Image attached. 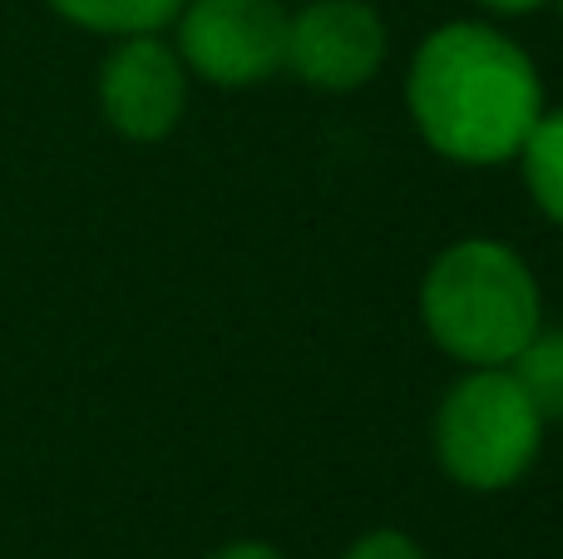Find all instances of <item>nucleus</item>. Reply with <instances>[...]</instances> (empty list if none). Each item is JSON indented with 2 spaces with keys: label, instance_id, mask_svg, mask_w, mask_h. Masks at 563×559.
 Wrapping results in <instances>:
<instances>
[{
  "label": "nucleus",
  "instance_id": "obj_11",
  "mask_svg": "<svg viewBox=\"0 0 563 559\" xmlns=\"http://www.w3.org/2000/svg\"><path fill=\"white\" fill-rule=\"evenodd\" d=\"M208 559H287V555L267 540H233V545H223V550H213Z\"/></svg>",
  "mask_w": 563,
  "mask_h": 559
},
{
  "label": "nucleus",
  "instance_id": "obj_4",
  "mask_svg": "<svg viewBox=\"0 0 563 559\" xmlns=\"http://www.w3.org/2000/svg\"><path fill=\"white\" fill-rule=\"evenodd\" d=\"M178 59L188 75L218 89H247L287 65V10L282 0H184Z\"/></svg>",
  "mask_w": 563,
  "mask_h": 559
},
{
  "label": "nucleus",
  "instance_id": "obj_6",
  "mask_svg": "<svg viewBox=\"0 0 563 559\" xmlns=\"http://www.w3.org/2000/svg\"><path fill=\"white\" fill-rule=\"evenodd\" d=\"M386 20L371 0H307L287 15V65L321 95H351L386 59Z\"/></svg>",
  "mask_w": 563,
  "mask_h": 559
},
{
  "label": "nucleus",
  "instance_id": "obj_8",
  "mask_svg": "<svg viewBox=\"0 0 563 559\" xmlns=\"http://www.w3.org/2000/svg\"><path fill=\"white\" fill-rule=\"evenodd\" d=\"M519 168H525V188L539 204V213L563 228V109L539 114V124L529 129L525 149H519Z\"/></svg>",
  "mask_w": 563,
  "mask_h": 559
},
{
  "label": "nucleus",
  "instance_id": "obj_1",
  "mask_svg": "<svg viewBox=\"0 0 563 559\" xmlns=\"http://www.w3.org/2000/svg\"><path fill=\"white\" fill-rule=\"evenodd\" d=\"M406 109L440 158L489 168L519 158L549 105L525 45L489 20H445L410 55Z\"/></svg>",
  "mask_w": 563,
  "mask_h": 559
},
{
  "label": "nucleus",
  "instance_id": "obj_12",
  "mask_svg": "<svg viewBox=\"0 0 563 559\" xmlns=\"http://www.w3.org/2000/svg\"><path fill=\"white\" fill-rule=\"evenodd\" d=\"M479 10H489V15H534V10H544L549 0H475Z\"/></svg>",
  "mask_w": 563,
  "mask_h": 559
},
{
  "label": "nucleus",
  "instance_id": "obj_3",
  "mask_svg": "<svg viewBox=\"0 0 563 559\" xmlns=\"http://www.w3.org/2000/svg\"><path fill=\"white\" fill-rule=\"evenodd\" d=\"M544 446V416L534 412L509 366H465L435 412V461L455 485L479 495L509 491L529 475Z\"/></svg>",
  "mask_w": 563,
  "mask_h": 559
},
{
  "label": "nucleus",
  "instance_id": "obj_2",
  "mask_svg": "<svg viewBox=\"0 0 563 559\" xmlns=\"http://www.w3.org/2000/svg\"><path fill=\"white\" fill-rule=\"evenodd\" d=\"M420 322L460 366H509L544 327V293L525 257L499 238H460L420 283Z\"/></svg>",
  "mask_w": 563,
  "mask_h": 559
},
{
  "label": "nucleus",
  "instance_id": "obj_13",
  "mask_svg": "<svg viewBox=\"0 0 563 559\" xmlns=\"http://www.w3.org/2000/svg\"><path fill=\"white\" fill-rule=\"evenodd\" d=\"M559 6H563V0H559Z\"/></svg>",
  "mask_w": 563,
  "mask_h": 559
},
{
  "label": "nucleus",
  "instance_id": "obj_5",
  "mask_svg": "<svg viewBox=\"0 0 563 559\" xmlns=\"http://www.w3.org/2000/svg\"><path fill=\"white\" fill-rule=\"evenodd\" d=\"M188 65L158 35H124L99 65V114L129 144H158L184 124Z\"/></svg>",
  "mask_w": 563,
  "mask_h": 559
},
{
  "label": "nucleus",
  "instance_id": "obj_9",
  "mask_svg": "<svg viewBox=\"0 0 563 559\" xmlns=\"http://www.w3.org/2000/svg\"><path fill=\"white\" fill-rule=\"evenodd\" d=\"M509 376L544 421H563V327H539L509 362Z\"/></svg>",
  "mask_w": 563,
  "mask_h": 559
},
{
  "label": "nucleus",
  "instance_id": "obj_10",
  "mask_svg": "<svg viewBox=\"0 0 563 559\" xmlns=\"http://www.w3.org/2000/svg\"><path fill=\"white\" fill-rule=\"evenodd\" d=\"M341 559H426V550L406 530H366Z\"/></svg>",
  "mask_w": 563,
  "mask_h": 559
},
{
  "label": "nucleus",
  "instance_id": "obj_7",
  "mask_svg": "<svg viewBox=\"0 0 563 559\" xmlns=\"http://www.w3.org/2000/svg\"><path fill=\"white\" fill-rule=\"evenodd\" d=\"M59 20L89 30V35H158L174 25L184 0H45Z\"/></svg>",
  "mask_w": 563,
  "mask_h": 559
}]
</instances>
